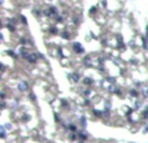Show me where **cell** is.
<instances>
[{"label": "cell", "mask_w": 148, "mask_h": 143, "mask_svg": "<svg viewBox=\"0 0 148 143\" xmlns=\"http://www.w3.org/2000/svg\"><path fill=\"white\" fill-rule=\"evenodd\" d=\"M57 14V9L55 7H51L48 10H45V16H56Z\"/></svg>", "instance_id": "1"}, {"label": "cell", "mask_w": 148, "mask_h": 143, "mask_svg": "<svg viewBox=\"0 0 148 143\" xmlns=\"http://www.w3.org/2000/svg\"><path fill=\"white\" fill-rule=\"evenodd\" d=\"M73 48H74L75 52H78V53H83V52H85L83 47H81V44H79V43H74V44H73Z\"/></svg>", "instance_id": "2"}, {"label": "cell", "mask_w": 148, "mask_h": 143, "mask_svg": "<svg viewBox=\"0 0 148 143\" xmlns=\"http://www.w3.org/2000/svg\"><path fill=\"white\" fill-rule=\"evenodd\" d=\"M38 59V53H29V56H27V60L30 62H35Z\"/></svg>", "instance_id": "3"}, {"label": "cell", "mask_w": 148, "mask_h": 143, "mask_svg": "<svg viewBox=\"0 0 148 143\" xmlns=\"http://www.w3.org/2000/svg\"><path fill=\"white\" fill-rule=\"evenodd\" d=\"M18 90L20 91H26L27 90V83L26 82H20L18 83Z\"/></svg>", "instance_id": "4"}, {"label": "cell", "mask_w": 148, "mask_h": 143, "mask_svg": "<svg viewBox=\"0 0 148 143\" xmlns=\"http://www.w3.org/2000/svg\"><path fill=\"white\" fill-rule=\"evenodd\" d=\"M129 94H130V96H131V98H138V95H139V94H138V91L134 90V89H133V90H130V92H129Z\"/></svg>", "instance_id": "5"}, {"label": "cell", "mask_w": 148, "mask_h": 143, "mask_svg": "<svg viewBox=\"0 0 148 143\" xmlns=\"http://www.w3.org/2000/svg\"><path fill=\"white\" fill-rule=\"evenodd\" d=\"M85 65L86 67H92V62H91L90 57H85Z\"/></svg>", "instance_id": "6"}, {"label": "cell", "mask_w": 148, "mask_h": 143, "mask_svg": "<svg viewBox=\"0 0 148 143\" xmlns=\"http://www.w3.org/2000/svg\"><path fill=\"white\" fill-rule=\"evenodd\" d=\"M70 80H73L74 82H78V81H79V74H77V73H74V74H72V77H70Z\"/></svg>", "instance_id": "7"}, {"label": "cell", "mask_w": 148, "mask_h": 143, "mask_svg": "<svg viewBox=\"0 0 148 143\" xmlns=\"http://www.w3.org/2000/svg\"><path fill=\"white\" fill-rule=\"evenodd\" d=\"M92 113H94L95 116H97V117H101V116L104 115V112H101V111H97V109H94V111H92Z\"/></svg>", "instance_id": "8"}, {"label": "cell", "mask_w": 148, "mask_h": 143, "mask_svg": "<svg viewBox=\"0 0 148 143\" xmlns=\"http://www.w3.org/2000/svg\"><path fill=\"white\" fill-rule=\"evenodd\" d=\"M81 124H82V126H83V128H86V125H87V120H86V117H85V116H82V117H81Z\"/></svg>", "instance_id": "9"}, {"label": "cell", "mask_w": 148, "mask_h": 143, "mask_svg": "<svg viewBox=\"0 0 148 143\" xmlns=\"http://www.w3.org/2000/svg\"><path fill=\"white\" fill-rule=\"evenodd\" d=\"M0 130H2V138L3 139H5V137H7V133H5V128H4V125L0 128Z\"/></svg>", "instance_id": "10"}, {"label": "cell", "mask_w": 148, "mask_h": 143, "mask_svg": "<svg viewBox=\"0 0 148 143\" xmlns=\"http://www.w3.org/2000/svg\"><path fill=\"white\" fill-rule=\"evenodd\" d=\"M61 37L64 39H70V35H69V33H68V31H64L62 34H61Z\"/></svg>", "instance_id": "11"}, {"label": "cell", "mask_w": 148, "mask_h": 143, "mask_svg": "<svg viewBox=\"0 0 148 143\" xmlns=\"http://www.w3.org/2000/svg\"><path fill=\"white\" fill-rule=\"evenodd\" d=\"M83 82H85L86 85H92V83H94V80H91V78H85Z\"/></svg>", "instance_id": "12"}, {"label": "cell", "mask_w": 148, "mask_h": 143, "mask_svg": "<svg viewBox=\"0 0 148 143\" xmlns=\"http://www.w3.org/2000/svg\"><path fill=\"white\" fill-rule=\"evenodd\" d=\"M79 139L81 140H87V134L86 133H81L79 134Z\"/></svg>", "instance_id": "13"}, {"label": "cell", "mask_w": 148, "mask_h": 143, "mask_svg": "<svg viewBox=\"0 0 148 143\" xmlns=\"http://www.w3.org/2000/svg\"><path fill=\"white\" fill-rule=\"evenodd\" d=\"M143 96L144 98H148V87H143Z\"/></svg>", "instance_id": "14"}, {"label": "cell", "mask_w": 148, "mask_h": 143, "mask_svg": "<svg viewBox=\"0 0 148 143\" xmlns=\"http://www.w3.org/2000/svg\"><path fill=\"white\" fill-rule=\"evenodd\" d=\"M7 53L9 55V56H12V57H14V59H17V55H16V53H14L13 51H8Z\"/></svg>", "instance_id": "15"}, {"label": "cell", "mask_w": 148, "mask_h": 143, "mask_svg": "<svg viewBox=\"0 0 148 143\" xmlns=\"http://www.w3.org/2000/svg\"><path fill=\"white\" fill-rule=\"evenodd\" d=\"M50 33H51V34H56V33H57V27H55V26L51 27L50 29Z\"/></svg>", "instance_id": "16"}, {"label": "cell", "mask_w": 148, "mask_h": 143, "mask_svg": "<svg viewBox=\"0 0 148 143\" xmlns=\"http://www.w3.org/2000/svg\"><path fill=\"white\" fill-rule=\"evenodd\" d=\"M29 120H30V116H29V115H24V118H22V121H24V122H27Z\"/></svg>", "instance_id": "17"}, {"label": "cell", "mask_w": 148, "mask_h": 143, "mask_svg": "<svg viewBox=\"0 0 148 143\" xmlns=\"http://www.w3.org/2000/svg\"><path fill=\"white\" fill-rule=\"evenodd\" d=\"M69 130H72V131H77V126H75V125H69Z\"/></svg>", "instance_id": "18"}, {"label": "cell", "mask_w": 148, "mask_h": 143, "mask_svg": "<svg viewBox=\"0 0 148 143\" xmlns=\"http://www.w3.org/2000/svg\"><path fill=\"white\" fill-rule=\"evenodd\" d=\"M21 20H22V22H24V25H27V20L25 16H21Z\"/></svg>", "instance_id": "19"}, {"label": "cell", "mask_w": 148, "mask_h": 143, "mask_svg": "<svg viewBox=\"0 0 148 143\" xmlns=\"http://www.w3.org/2000/svg\"><path fill=\"white\" fill-rule=\"evenodd\" d=\"M140 104H142L140 102H136L135 105H134V108H135V109H139V108H140Z\"/></svg>", "instance_id": "20"}, {"label": "cell", "mask_w": 148, "mask_h": 143, "mask_svg": "<svg viewBox=\"0 0 148 143\" xmlns=\"http://www.w3.org/2000/svg\"><path fill=\"white\" fill-rule=\"evenodd\" d=\"M69 139H70V140H75V139H77V135H75V134H70V135H69Z\"/></svg>", "instance_id": "21"}, {"label": "cell", "mask_w": 148, "mask_h": 143, "mask_svg": "<svg viewBox=\"0 0 148 143\" xmlns=\"http://www.w3.org/2000/svg\"><path fill=\"white\" fill-rule=\"evenodd\" d=\"M107 80H108V81H109L110 83H114V82H116V78H112V77H108Z\"/></svg>", "instance_id": "22"}, {"label": "cell", "mask_w": 148, "mask_h": 143, "mask_svg": "<svg viewBox=\"0 0 148 143\" xmlns=\"http://www.w3.org/2000/svg\"><path fill=\"white\" fill-rule=\"evenodd\" d=\"M95 12H96V7H92V8L90 9V13H91V14H94Z\"/></svg>", "instance_id": "23"}, {"label": "cell", "mask_w": 148, "mask_h": 143, "mask_svg": "<svg viewBox=\"0 0 148 143\" xmlns=\"http://www.w3.org/2000/svg\"><path fill=\"white\" fill-rule=\"evenodd\" d=\"M29 96H30V99H31V100H35V99H37V98H35V94H34V92H31Z\"/></svg>", "instance_id": "24"}, {"label": "cell", "mask_w": 148, "mask_h": 143, "mask_svg": "<svg viewBox=\"0 0 148 143\" xmlns=\"http://www.w3.org/2000/svg\"><path fill=\"white\" fill-rule=\"evenodd\" d=\"M55 120L57 121V122H60V116H59L57 113H55Z\"/></svg>", "instance_id": "25"}, {"label": "cell", "mask_w": 148, "mask_h": 143, "mask_svg": "<svg viewBox=\"0 0 148 143\" xmlns=\"http://www.w3.org/2000/svg\"><path fill=\"white\" fill-rule=\"evenodd\" d=\"M143 133L145 134V133H148V125H145L144 128H143Z\"/></svg>", "instance_id": "26"}, {"label": "cell", "mask_w": 148, "mask_h": 143, "mask_svg": "<svg viewBox=\"0 0 148 143\" xmlns=\"http://www.w3.org/2000/svg\"><path fill=\"white\" fill-rule=\"evenodd\" d=\"M8 29H9L10 31H14V26H12V25H8Z\"/></svg>", "instance_id": "27"}, {"label": "cell", "mask_w": 148, "mask_h": 143, "mask_svg": "<svg viewBox=\"0 0 148 143\" xmlns=\"http://www.w3.org/2000/svg\"><path fill=\"white\" fill-rule=\"evenodd\" d=\"M4 128H5V129H10V128H12V125H10V124H7V125H4Z\"/></svg>", "instance_id": "28"}, {"label": "cell", "mask_w": 148, "mask_h": 143, "mask_svg": "<svg viewBox=\"0 0 148 143\" xmlns=\"http://www.w3.org/2000/svg\"><path fill=\"white\" fill-rule=\"evenodd\" d=\"M101 4H103V7L105 8V7H107V0H103V2H101Z\"/></svg>", "instance_id": "29"}, {"label": "cell", "mask_w": 148, "mask_h": 143, "mask_svg": "<svg viewBox=\"0 0 148 143\" xmlns=\"http://www.w3.org/2000/svg\"><path fill=\"white\" fill-rule=\"evenodd\" d=\"M85 95H86V96H90V95H91V91H90V90H87V91L85 92Z\"/></svg>", "instance_id": "30"}, {"label": "cell", "mask_w": 148, "mask_h": 143, "mask_svg": "<svg viewBox=\"0 0 148 143\" xmlns=\"http://www.w3.org/2000/svg\"><path fill=\"white\" fill-rule=\"evenodd\" d=\"M2 99H3V100L5 99V94H4V92H2Z\"/></svg>", "instance_id": "31"}, {"label": "cell", "mask_w": 148, "mask_h": 143, "mask_svg": "<svg viewBox=\"0 0 148 143\" xmlns=\"http://www.w3.org/2000/svg\"><path fill=\"white\" fill-rule=\"evenodd\" d=\"M147 35H148V26H147Z\"/></svg>", "instance_id": "32"}]
</instances>
